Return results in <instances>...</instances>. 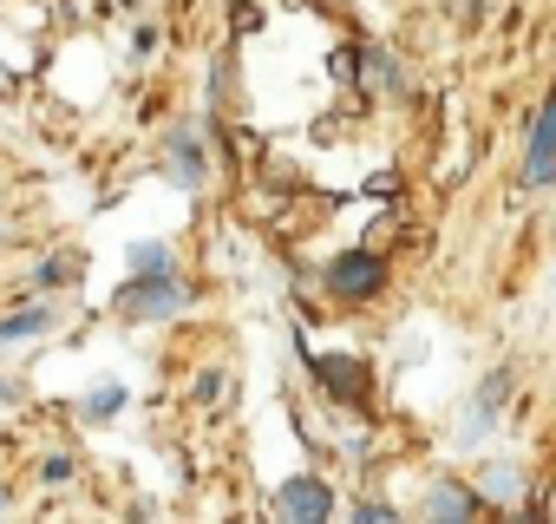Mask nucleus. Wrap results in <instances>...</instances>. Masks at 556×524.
Segmentation results:
<instances>
[{
	"mask_svg": "<svg viewBox=\"0 0 556 524\" xmlns=\"http://www.w3.org/2000/svg\"><path fill=\"white\" fill-rule=\"evenodd\" d=\"M112 309H118L125 322H170V315L190 309V289L177 283V270H170V276H131V283L112 296Z\"/></svg>",
	"mask_w": 556,
	"mask_h": 524,
	"instance_id": "obj_1",
	"label": "nucleus"
},
{
	"mask_svg": "<svg viewBox=\"0 0 556 524\" xmlns=\"http://www.w3.org/2000/svg\"><path fill=\"white\" fill-rule=\"evenodd\" d=\"M321 283H328L334 302H374V289L387 283V270H380L374 249H341L328 270H321Z\"/></svg>",
	"mask_w": 556,
	"mask_h": 524,
	"instance_id": "obj_2",
	"label": "nucleus"
},
{
	"mask_svg": "<svg viewBox=\"0 0 556 524\" xmlns=\"http://www.w3.org/2000/svg\"><path fill=\"white\" fill-rule=\"evenodd\" d=\"M549 177H556V86L543 92V105L530 118V138H523V184L543 190Z\"/></svg>",
	"mask_w": 556,
	"mask_h": 524,
	"instance_id": "obj_3",
	"label": "nucleus"
},
{
	"mask_svg": "<svg viewBox=\"0 0 556 524\" xmlns=\"http://www.w3.org/2000/svg\"><path fill=\"white\" fill-rule=\"evenodd\" d=\"M164 171H170V184H177V190H203L210 158H203L197 125H170V132H164Z\"/></svg>",
	"mask_w": 556,
	"mask_h": 524,
	"instance_id": "obj_4",
	"label": "nucleus"
},
{
	"mask_svg": "<svg viewBox=\"0 0 556 524\" xmlns=\"http://www.w3.org/2000/svg\"><path fill=\"white\" fill-rule=\"evenodd\" d=\"M275 511H282V517H302V524H321V517L334 511V491H328V478L295 472V478L275 485Z\"/></svg>",
	"mask_w": 556,
	"mask_h": 524,
	"instance_id": "obj_5",
	"label": "nucleus"
},
{
	"mask_svg": "<svg viewBox=\"0 0 556 524\" xmlns=\"http://www.w3.org/2000/svg\"><path fill=\"white\" fill-rule=\"evenodd\" d=\"M510 387H517V367H491V374H484V387H478V394H471V407H465V439L497 433V413H504Z\"/></svg>",
	"mask_w": 556,
	"mask_h": 524,
	"instance_id": "obj_6",
	"label": "nucleus"
},
{
	"mask_svg": "<svg viewBox=\"0 0 556 524\" xmlns=\"http://www.w3.org/2000/svg\"><path fill=\"white\" fill-rule=\"evenodd\" d=\"M315 380H321L328 394H341V400H361L367 367H361V361H334V354H321V361H315Z\"/></svg>",
	"mask_w": 556,
	"mask_h": 524,
	"instance_id": "obj_7",
	"label": "nucleus"
},
{
	"mask_svg": "<svg viewBox=\"0 0 556 524\" xmlns=\"http://www.w3.org/2000/svg\"><path fill=\"white\" fill-rule=\"evenodd\" d=\"M426 517H478V491H458L452 478L426 485Z\"/></svg>",
	"mask_w": 556,
	"mask_h": 524,
	"instance_id": "obj_8",
	"label": "nucleus"
},
{
	"mask_svg": "<svg viewBox=\"0 0 556 524\" xmlns=\"http://www.w3.org/2000/svg\"><path fill=\"white\" fill-rule=\"evenodd\" d=\"M47 328H53V309H47V302L14 309V315H0V348H8V341H34V335H47Z\"/></svg>",
	"mask_w": 556,
	"mask_h": 524,
	"instance_id": "obj_9",
	"label": "nucleus"
},
{
	"mask_svg": "<svg viewBox=\"0 0 556 524\" xmlns=\"http://www.w3.org/2000/svg\"><path fill=\"white\" fill-rule=\"evenodd\" d=\"M478 498L517 504V498H523V472H517V465H504V459H497V465H484V472H478Z\"/></svg>",
	"mask_w": 556,
	"mask_h": 524,
	"instance_id": "obj_10",
	"label": "nucleus"
},
{
	"mask_svg": "<svg viewBox=\"0 0 556 524\" xmlns=\"http://www.w3.org/2000/svg\"><path fill=\"white\" fill-rule=\"evenodd\" d=\"M125 262H131V276H170V270H177V255H170L164 242H131Z\"/></svg>",
	"mask_w": 556,
	"mask_h": 524,
	"instance_id": "obj_11",
	"label": "nucleus"
},
{
	"mask_svg": "<svg viewBox=\"0 0 556 524\" xmlns=\"http://www.w3.org/2000/svg\"><path fill=\"white\" fill-rule=\"evenodd\" d=\"M66 283H79V255H47L40 262V289H66Z\"/></svg>",
	"mask_w": 556,
	"mask_h": 524,
	"instance_id": "obj_12",
	"label": "nucleus"
},
{
	"mask_svg": "<svg viewBox=\"0 0 556 524\" xmlns=\"http://www.w3.org/2000/svg\"><path fill=\"white\" fill-rule=\"evenodd\" d=\"M118 407H125V387H92V394L79 400V413H86V420H112Z\"/></svg>",
	"mask_w": 556,
	"mask_h": 524,
	"instance_id": "obj_13",
	"label": "nucleus"
},
{
	"mask_svg": "<svg viewBox=\"0 0 556 524\" xmlns=\"http://www.w3.org/2000/svg\"><path fill=\"white\" fill-rule=\"evenodd\" d=\"M354 517H361V524H387V517H400V511H393L387 498H361V504H354Z\"/></svg>",
	"mask_w": 556,
	"mask_h": 524,
	"instance_id": "obj_14",
	"label": "nucleus"
},
{
	"mask_svg": "<svg viewBox=\"0 0 556 524\" xmlns=\"http://www.w3.org/2000/svg\"><path fill=\"white\" fill-rule=\"evenodd\" d=\"M40 478H47V485H66V478H73V459H66V452H60V459H47V465H40Z\"/></svg>",
	"mask_w": 556,
	"mask_h": 524,
	"instance_id": "obj_15",
	"label": "nucleus"
},
{
	"mask_svg": "<svg viewBox=\"0 0 556 524\" xmlns=\"http://www.w3.org/2000/svg\"><path fill=\"white\" fill-rule=\"evenodd\" d=\"M216 394H223V367H210V374L197 380V400H216Z\"/></svg>",
	"mask_w": 556,
	"mask_h": 524,
	"instance_id": "obj_16",
	"label": "nucleus"
},
{
	"mask_svg": "<svg viewBox=\"0 0 556 524\" xmlns=\"http://www.w3.org/2000/svg\"><path fill=\"white\" fill-rule=\"evenodd\" d=\"M0 400H27V387L21 380H0Z\"/></svg>",
	"mask_w": 556,
	"mask_h": 524,
	"instance_id": "obj_17",
	"label": "nucleus"
},
{
	"mask_svg": "<svg viewBox=\"0 0 556 524\" xmlns=\"http://www.w3.org/2000/svg\"><path fill=\"white\" fill-rule=\"evenodd\" d=\"M0 511H8V491H0Z\"/></svg>",
	"mask_w": 556,
	"mask_h": 524,
	"instance_id": "obj_18",
	"label": "nucleus"
},
{
	"mask_svg": "<svg viewBox=\"0 0 556 524\" xmlns=\"http://www.w3.org/2000/svg\"><path fill=\"white\" fill-rule=\"evenodd\" d=\"M549 511H556V504H549Z\"/></svg>",
	"mask_w": 556,
	"mask_h": 524,
	"instance_id": "obj_19",
	"label": "nucleus"
}]
</instances>
